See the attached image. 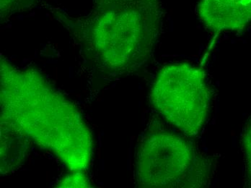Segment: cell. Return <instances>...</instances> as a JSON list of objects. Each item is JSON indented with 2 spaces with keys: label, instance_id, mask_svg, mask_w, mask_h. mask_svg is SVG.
Wrapping results in <instances>:
<instances>
[{
  "label": "cell",
  "instance_id": "1",
  "mask_svg": "<svg viewBox=\"0 0 251 188\" xmlns=\"http://www.w3.org/2000/svg\"><path fill=\"white\" fill-rule=\"evenodd\" d=\"M1 120L15 124L71 172L88 169L93 137L78 108L36 69L0 62Z\"/></svg>",
  "mask_w": 251,
  "mask_h": 188
},
{
  "label": "cell",
  "instance_id": "2",
  "mask_svg": "<svg viewBox=\"0 0 251 188\" xmlns=\"http://www.w3.org/2000/svg\"><path fill=\"white\" fill-rule=\"evenodd\" d=\"M84 53L99 71L122 75L138 70L151 59L160 36V0H94L88 15L70 18Z\"/></svg>",
  "mask_w": 251,
  "mask_h": 188
},
{
  "label": "cell",
  "instance_id": "3",
  "mask_svg": "<svg viewBox=\"0 0 251 188\" xmlns=\"http://www.w3.org/2000/svg\"><path fill=\"white\" fill-rule=\"evenodd\" d=\"M209 170L206 159L181 136L166 131L148 134L139 145L136 180L142 188H200Z\"/></svg>",
  "mask_w": 251,
  "mask_h": 188
},
{
  "label": "cell",
  "instance_id": "4",
  "mask_svg": "<svg viewBox=\"0 0 251 188\" xmlns=\"http://www.w3.org/2000/svg\"><path fill=\"white\" fill-rule=\"evenodd\" d=\"M151 99L167 121L188 135H197L209 113L206 74L201 67L189 63L167 65L154 81Z\"/></svg>",
  "mask_w": 251,
  "mask_h": 188
},
{
  "label": "cell",
  "instance_id": "5",
  "mask_svg": "<svg viewBox=\"0 0 251 188\" xmlns=\"http://www.w3.org/2000/svg\"><path fill=\"white\" fill-rule=\"evenodd\" d=\"M197 13L214 34L235 31L251 24V0H200Z\"/></svg>",
  "mask_w": 251,
  "mask_h": 188
},
{
  "label": "cell",
  "instance_id": "6",
  "mask_svg": "<svg viewBox=\"0 0 251 188\" xmlns=\"http://www.w3.org/2000/svg\"><path fill=\"white\" fill-rule=\"evenodd\" d=\"M29 137L15 124L1 120V173H11L25 161Z\"/></svg>",
  "mask_w": 251,
  "mask_h": 188
},
{
  "label": "cell",
  "instance_id": "7",
  "mask_svg": "<svg viewBox=\"0 0 251 188\" xmlns=\"http://www.w3.org/2000/svg\"><path fill=\"white\" fill-rule=\"evenodd\" d=\"M38 0H1V22L14 14L27 11L35 7Z\"/></svg>",
  "mask_w": 251,
  "mask_h": 188
},
{
  "label": "cell",
  "instance_id": "8",
  "mask_svg": "<svg viewBox=\"0 0 251 188\" xmlns=\"http://www.w3.org/2000/svg\"><path fill=\"white\" fill-rule=\"evenodd\" d=\"M241 144L244 156L246 183L251 187V118L245 127Z\"/></svg>",
  "mask_w": 251,
  "mask_h": 188
},
{
  "label": "cell",
  "instance_id": "9",
  "mask_svg": "<svg viewBox=\"0 0 251 188\" xmlns=\"http://www.w3.org/2000/svg\"><path fill=\"white\" fill-rule=\"evenodd\" d=\"M58 188H90L89 179L82 172H72L59 182Z\"/></svg>",
  "mask_w": 251,
  "mask_h": 188
}]
</instances>
